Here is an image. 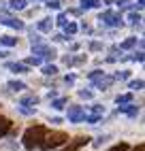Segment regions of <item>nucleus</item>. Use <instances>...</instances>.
I'll return each mask as SVG.
<instances>
[{"label":"nucleus","instance_id":"obj_32","mask_svg":"<svg viewBox=\"0 0 145 151\" xmlns=\"http://www.w3.org/2000/svg\"><path fill=\"white\" fill-rule=\"evenodd\" d=\"M117 4H120V9H122V11H126V9H130V6H132V4L128 2V0H120Z\"/></svg>","mask_w":145,"mask_h":151},{"label":"nucleus","instance_id":"obj_2","mask_svg":"<svg viewBox=\"0 0 145 151\" xmlns=\"http://www.w3.org/2000/svg\"><path fill=\"white\" fill-rule=\"evenodd\" d=\"M68 140V134L62 132V130H58V132H47L45 138L38 143L41 149H56V147H62Z\"/></svg>","mask_w":145,"mask_h":151},{"label":"nucleus","instance_id":"obj_14","mask_svg":"<svg viewBox=\"0 0 145 151\" xmlns=\"http://www.w3.org/2000/svg\"><path fill=\"white\" fill-rule=\"evenodd\" d=\"M11 92H24L26 89V83H22V81H9V85H7Z\"/></svg>","mask_w":145,"mask_h":151},{"label":"nucleus","instance_id":"obj_8","mask_svg":"<svg viewBox=\"0 0 145 151\" xmlns=\"http://www.w3.org/2000/svg\"><path fill=\"white\" fill-rule=\"evenodd\" d=\"M7 68L11 70V73H17V75L28 73V66H26L24 62H9V64H7Z\"/></svg>","mask_w":145,"mask_h":151},{"label":"nucleus","instance_id":"obj_39","mask_svg":"<svg viewBox=\"0 0 145 151\" xmlns=\"http://www.w3.org/2000/svg\"><path fill=\"white\" fill-rule=\"evenodd\" d=\"M143 149H145V147H143V145H137V147H134V149H132V151H143Z\"/></svg>","mask_w":145,"mask_h":151},{"label":"nucleus","instance_id":"obj_13","mask_svg":"<svg viewBox=\"0 0 145 151\" xmlns=\"http://www.w3.org/2000/svg\"><path fill=\"white\" fill-rule=\"evenodd\" d=\"M9 9H11V11H24L26 0H11V2H9Z\"/></svg>","mask_w":145,"mask_h":151},{"label":"nucleus","instance_id":"obj_21","mask_svg":"<svg viewBox=\"0 0 145 151\" xmlns=\"http://www.w3.org/2000/svg\"><path fill=\"white\" fill-rule=\"evenodd\" d=\"M43 75L45 77H54V75H58V68L54 64H47V66H43Z\"/></svg>","mask_w":145,"mask_h":151},{"label":"nucleus","instance_id":"obj_11","mask_svg":"<svg viewBox=\"0 0 145 151\" xmlns=\"http://www.w3.org/2000/svg\"><path fill=\"white\" fill-rule=\"evenodd\" d=\"M11 119H7V117H0V136H7L9 132H11Z\"/></svg>","mask_w":145,"mask_h":151},{"label":"nucleus","instance_id":"obj_15","mask_svg":"<svg viewBox=\"0 0 145 151\" xmlns=\"http://www.w3.org/2000/svg\"><path fill=\"white\" fill-rule=\"evenodd\" d=\"M102 4V0H81V9H96Z\"/></svg>","mask_w":145,"mask_h":151},{"label":"nucleus","instance_id":"obj_33","mask_svg":"<svg viewBox=\"0 0 145 151\" xmlns=\"http://www.w3.org/2000/svg\"><path fill=\"white\" fill-rule=\"evenodd\" d=\"M79 96L86 98V100H90V98H92V92H88V89H79Z\"/></svg>","mask_w":145,"mask_h":151},{"label":"nucleus","instance_id":"obj_37","mask_svg":"<svg viewBox=\"0 0 145 151\" xmlns=\"http://www.w3.org/2000/svg\"><path fill=\"white\" fill-rule=\"evenodd\" d=\"M132 60H134V62H143V51L134 53V55H132Z\"/></svg>","mask_w":145,"mask_h":151},{"label":"nucleus","instance_id":"obj_27","mask_svg":"<svg viewBox=\"0 0 145 151\" xmlns=\"http://www.w3.org/2000/svg\"><path fill=\"white\" fill-rule=\"evenodd\" d=\"M107 151H128V145H126V143H117V145H113V147L107 149Z\"/></svg>","mask_w":145,"mask_h":151},{"label":"nucleus","instance_id":"obj_38","mask_svg":"<svg viewBox=\"0 0 145 151\" xmlns=\"http://www.w3.org/2000/svg\"><path fill=\"white\" fill-rule=\"evenodd\" d=\"M64 81H66V83H68V85H72V83H75V77H72V75H68V77H66V79H64Z\"/></svg>","mask_w":145,"mask_h":151},{"label":"nucleus","instance_id":"obj_28","mask_svg":"<svg viewBox=\"0 0 145 151\" xmlns=\"http://www.w3.org/2000/svg\"><path fill=\"white\" fill-rule=\"evenodd\" d=\"M38 43H43V38L38 34H34V32H30V45H38Z\"/></svg>","mask_w":145,"mask_h":151},{"label":"nucleus","instance_id":"obj_10","mask_svg":"<svg viewBox=\"0 0 145 151\" xmlns=\"http://www.w3.org/2000/svg\"><path fill=\"white\" fill-rule=\"evenodd\" d=\"M51 28H54V22H51L49 17L41 19V22L36 24V30H38V32H51Z\"/></svg>","mask_w":145,"mask_h":151},{"label":"nucleus","instance_id":"obj_9","mask_svg":"<svg viewBox=\"0 0 145 151\" xmlns=\"http://www.w3.org/2000/svg\"><path fill=\"white\" fill-rule=\"evenodd\" d=\"M117 111H122V113H126V115H130V117H137L139 106H134L132 102H128V104H117Z\"/></svg>","mask_w":145,"mask_h":151},{"label":"nucleus","instance_id":"obj_41","mask_svg":"<svg viewBox=\"0 0 145 151\" xmlns=\"http://www.w3.org/2000/svg\"><path fill=\"white\" fill-rule=\"evenodd\" d=\"M9 55V51H0V58H7Z\"/></svg>","mask_w":145,"mask_h":151},{"label":"nucleus","instance_id":"obj_29","mask_svg":"<svg viewBox=\"0 0 145 151\" xmlns=\"http://www.w3.org/2000/svg\"><path fill=\"white\" fill-rule=\"evenodd\" d=\"M102 75H105V73H100V70H94V73H90V75H88V79H90V81H92V83H94V81H96V79H100Z\"/></svg>","mask_w":145,"mask_h":151},{"label":"nucleus","instance_id":"obj_20","mask_svg":"<svg viewBox=\"0 0 145 151\" xmlns=\"http://www.w3.org/2000/svg\"><path fill=\"white\" fill-rule=\"evenodd\" d=\"M22 104H32V106H34V104H38V96H36V94L24 96V98H22Z\"/></svg>","mask_w":145,"mask_h":151},{"label":"nucleus","instance_id":"obj_12","mask_svg":"<svg viewBox=\"0 0 145 151\" xmlns=\"http://www.w3.org/2000/svg\"><path fill=\"white\" fill-rule=\"evenodd\" d=\"M0 45H4V47H15V45H17V38H13L11 34H2V36H0Z\"/></svg>","mask_w":145,"mask_h":151},{"label":"nucleus","instance_id":"obj_7","mask_svg":"<svg viewBox=\"0 0 145 151\" xmlns=\"http://www.w3.org/2000/svg\"><path fill=\"white\" fill-rule=\"evenodd\" d=\"M113 83H115V79H113V77H105V75L94 81V85H96L98 89H107V87H111Z\"/></svg>","mask_w":145,"mask_h":151},{"label":"nucleus","instance_id":"obj_31","mask_svg":"<svg viewBox=\"0 0 145 151\" xmlns=\"http://www.w3.org/2000/svg\"><path fill=\"white\" fill-rule=\"evenodd\" d=\"M90 49H92V51H100V49H102V43L92 41V43H90Z\"/></svg>","mask_w":145,"mask_h":151},{"label":"nucleus","instance_id":"obj_5","mask_svg":"<svg viewBox=\"0 0 145 151\" xmlns=\"http://www.w3.org/2000/svg\"><path fill=\"white\" fill-rule=\"evenodd\" d=\"M83 115H86L83 106H68V122L79 124V122H83Z\"/></svg>","mask_w":145,"mask_h":151},{"label":"nucleus","instance_id":"obj_1","mask_svg":"<svg viewBox=\"0 0 145 151\" xmlns=\"http://www.w3.org/2000/svg\"><path fill=\"white\" fill-rule=\"evenodd\" d=\"M47 132H49V130L45 126H32V128H28L24 132V147L28 151H32L34 147H38V143L45 138Z\"/></svg>","mask_w":145,"mask_h":151},{"label":"nucleus","instance_id":"obj_36","mask_svg":"<svg viewBox=\"0 0 145 151\" xmlns=\"http://www.w3.org/2000/svg\"><path fill=\"white\" fill-rule=\"evenodd\" d=\"M64 34H54V43H62V41H64Z\"/></svg>","mask_w":145,"mask_h":151},{"label":"nucleus","instance_id":"obj_30","mask_svg":"<svg viewBox=\"0 0 145 151\" xmlns=\"http://www.w3.org/2000/svg\"><path fill=\"white\" fill-rule=\"evenodd\" d=\"M128 87H130V89H141V87H143V81H141V79H137V81H130Z\"/></svg>","mask_w":145,"mask_h":151},{"label":"nucleus","instance_id":"obj_23","mask_svg":"<svg viewBox=\"0 0 145 151\" xmlns=\"http://www.w3.org/2000/svg\"><path fill=\"white\" fill-rule=\"evenodd\" d=\"M141 22V13H137V11H132L130 15H128V24H134V26H137Z\"/></svg>","mask_w":145,"mask_h":151},{"label":"nucleus","instance_id":"obj_6","mask_svg":"<svg viewBox=\"0 0 145 151\" xmlns=\"http://www.w3.org/2000/svg\"><path fill=\"white\" fill-rule=\"evenodd\" d=\"M90 136H77V138H72V140H68V143H64L66 145V151H77L79 147H83V145H88L90 143Z\"/></svg>","mask_w":145,"mask_h":151},{"label":"nucleus","instance_id":"obj_19","mask_svg":"<svg viewBox=\"0 0 145 151\" xmlns=\"http://www.w3.org/2000/svg\"><path fill=\"white\" fill-rule=\"evenodd\" d=\"M115 102L117 104H128V102H132V94L128 92V94H120L117 98H115Z\"/></svg>","mask_w":145,"mask_h":151},{"label":"nucleus","instance_id":"obj_40","mask_svg":"<svg viewBox=\"0 0 145 151\" xmlns=\"http://www.w3.org/2000/svg\"><path fill=\"white\" fill-rule=\"evenodd\" d=\"M4 9H7L4 6V0H0V11H4Z\"/></svg>","mask_w":145,"mask_h":151},{"label":"nucleus","instance_id":"obj_25","mask_svg":"<svg viewBox=\"0 0 145 151\" xmlns=\"http://www.w3.org/2000/svg\"><path fill=\"white\" fill-rule=\"evenodd\" d=\"M128 77H130L128 70H120V73L113 75V79H115V81H124V79H128Z\"/></svg>","mask_w":145,"mask_h":151},{"label":"nucleus","instance_id":"obj_3","mask_svg":"<svg viewBox=\"0 0 145 151\" xmlns=\"http://www.w3.org/2000/svg\"><path fill=\"white\" fill-rule=\"evenodd\" d=\"M98 22H100L102 26H111V28H122V26H124V17H122L120 13H113V11H105V13H100Z\"/></svg>","mask_w":145,"mask_h":151},{"label":"nucleus","instance_id":"obj_16","mask_svg":"<svg viewBox=\"0 0 145 151\" xmlns=\"http://www.w3.org/2000/svg\"><path fill=\"white\" fill-rule=\"evenodd\" d=\"M77 30H79V26H77L75 22H66V24H64V34H70V36H72Z\"/></svg>","mask_w":145,"mask_h":151},{"label":"nucleus","instance_id":"obj_22","mask_svg":"<svg viewBox=\"0 0 145 151\" xmlns=\"http://www.w3.org/2000/svg\"><path fill=\"white\" fill-rule=\"evenodd\" d=\"M24 64H26V66H38V64H41V58H38V55L26 58V60H24Z\"/></svg>","mask_w":145,"mask_h":151},{"label":"nucleus","instance_id":"obj_34","mask_svg":"<svg viewBox=\"0 0 145 151\" xmlns=\"http://www.w3.org/2000/svg\"><path fill=\"white\" fill-rule=\"evenodd\" d=\"M62 62H64V66H72V55H64Z\"/></svg>","mask_w":145,"mask_h":151},{"label":"nucleus","instance_id":"obj_17","mask_svg":"<svg viewBox=\"0 0 145 151\" xmlns=\"http://www.w3.org/2000/svg\"><path fill=\"white\" fill-rule=\"evenodd\" d=\"M68 104V98H56L54 102H51V106H54L56 111H60V109H64Z\"/></svg>","mask_w":145,"mask_h":151},{"label":"nucleus","instance_id":"obj_24","mask_svg":"<svg viewBox=\"0 0 145 151\" xmlns=\"http://www.w3.org/2000/svg\"><path fill=\"white\" fill-rule=\"evenodd\" d=\"M17 109H19V111H22V113H24V115H34V111H36L34 106H28V104H19Z\"/></svg>","mask_w":145,"mask_h":151},{"label":"nucleus","instance_id":"obj_4","mask_svg":"<svg viewBox=\"0 0 145 151\" xmlns=\"http://www.w3.org/2000/svg\"><path fill=\"white\" fill-rule=\"evenodd\" d=\"M32 53L38 55V58H45V60H54L58 53H56V49L54 47H49L45 43H38V45H32Z\"/></svg>","mask_w":145,"mask_h":151},{"label":"nucleus","instance_id":"obj_35","mask_svg":"<svg viewBox=\"0 0 145 151\" xmlns=\"http://www.w3.org/2000/svg\"><path fill=\"white\" fill-rule=\"evenodd\" d=\"M58 24H60V26H64V24H66V15H64V13H60V15H58Z\"/></svg>","mask_w":145,"mask_h":151},{"label":"nucleus","instance_id":"obj_18","mask_svg":"<svg viewBox=\"0 0 145 151\" xmlns=\"http://www.w3.org/2000/svg\"><path fill=\"white\" fill-rule=\"evenodd\" d=\"M134 45H137V36H130V38H126V41H122L120 49H132Z\"/></svg>","mask_w":145,"mask_h":151},{"label":"nucleus","instance_id":"obj_26","mask_svg":"<svg viewBox=\"0 0 145 151\" xmlns=\"http://www.w3.org/2000/svg\"><path fill=\"white\" fill-rule=\"evenodd\" d=\"M43 2H47L45 6H49V9H60L62 6V0H43Z\"/></svg>","mask_w":145,"mask_h":151}]
</instances>
